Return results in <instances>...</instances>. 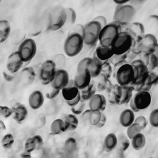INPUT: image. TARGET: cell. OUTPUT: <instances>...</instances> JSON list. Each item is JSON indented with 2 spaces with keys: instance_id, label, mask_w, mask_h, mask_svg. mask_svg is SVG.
<instances>
[{
  "instance_id": "cell-26",
  "label": "cell",
  "mask_w": 158,
  "mask_h": 158,
  "mask_svg": "<svg viewBox=\"0 0 158 158\" xmlns=\"http://www.w3.org/2000/svg\"><path fill=\"white\" fill-rule=\"evenodd\" d=\"M118 143L117 136L114 133H110L107 134L104 139L103 146L106 152H110L117 148Z\"/></svg>"
},
{
  "instance_id": "cell-39",
  "label": "cell",
  "mask_w": 158,
  "mask_h": 158,
  "mask_svg": "<svg viewBox=\"0 0 158 158\" xmlns=\"http://www.w3.org/2000/svg\"><path fill=\"white\" fill-rule=\"evenodd\" d=\"M14 143V138L11 133L6 134L1 139V144L6 149H10Z\"/></svg>"
},
{
  "instance_id": "cell-41",
  "label": "cell",
  "mask_w": 158,
  "mask_h": 158,
  "mask_svg": "<svg viewBox=\"0 0 158 158\" xmlns=\"http://www.w3.org/2000/svg\"><path fill=\"white\" fill-rule=\"evenodd\" d=\"M102 112L100 111H91L89 118V123L90 125L96 127L99 123Z\"/></svg>"
},
{
  "instance_id": "cell-31",
  "label": "cell",
  "mask_w": 158,
  "mask_h": 158,
  "mask_svg": "<svg viewBox=\"0 0 158 158\" xmlns=\"http://www.w3.org/2000/svg\"><path fill=\"white\" fill-rule=\"evenodd\" d=\"M146 143V137L141 132L135 135L131 139V145L136 151L141 150L145 146Z\"/></svg>"
},
{
  "instance_id": "cell-43",
  "label": "cell",
  "mask_w": 158,
  "mask_h": 158,
  "mask_svg": "<svg viewBox=\"0 0 158 158\" xmlns=\"http://www.w3.org/2000/svg\"><path fill=\"white\" fill-rule=\"evenodd\" d=\"M85 102L86 101H84L81 99V101L77 105L72 107L71 111H72V114H73L76 115L82 114V113L85 111V106H86Z\"/></svg>"
},
{
  "instance_id": "cell-37",
  "label": "cell",
  "mask_w": 158,
  "mask_h": 158,
  "mask_svg": "<svg viewBox=\"0 0 158 158\" xmlns=\"http://www.w3.org/2000/svg\"><path fill=\"white\" fill-rule=\"evenodd\" d=\"M128 58V52L126 54L117 55L114 54L111 59L109 60L110 64L114 67V68H118L123 64L127 63V60Z\"/></svg>"
},
{
  "instance_id": "cell-27",
  "label": "cell",
  "mask_w": 158,
  "mask_h": 158,
  "mask_svg": "<svg viewBox=\"0 0 158 158\" xmlns=\"http://www.w3.org/2000/svg\"><path fill=\"white\" fill-rule=\"evenodd\" d=\"M67 131V127L64 119L54 120L50 127V131L52 135H59Z\"/></svg>"
},
{
  "instance_id": "cell-40",
  "label": "cell",
  "mask_w": 158,
  "mask_h": 158,
  "mask_svg": "<svg viewBox=\"0 0 158 158\" xmlns=\"http://www.w3.org/2000/svg\"><path fill=\"white\" fill-rule=\"evenodd\" d=\"M141 131H142V130H141V127H139V125L138 124H137L136 123L134 122L130 126L127 127V135L130 139H131L135 135H136L138 133L141 132Z\"/></svg>"
},
{
  "instance_id": "cell-29",
  "label": "cell",
  "mask_w": 158,
  "mask_h": 158,
  "mask_svg": "<svg viewBox=\"0 0 158 158\" xmlns=\"http://www.w3.org/2000/svg\"><path fill=\"white\" fill-rule=\"evenodd\" d=\"M93 81L95 85L96 91H98V92L106 91L107 87L108 86L110 81V80L107 78L102 73H101L97 77L93 78Z\"/></svg>"
},
{
  "instance_id": "cell-45",
  "label": "cell",
  "mask_w": 158,
  "mask_h": 158,
  "mask_svg": "<svg viewBox=\"0 0 158 158\" xmlns=\"http://www.w3.org/2000/svg\"><path fill=\"white\" fill-rule=\"evenodd\" d=\"M113 73V69L112 65L110 64L109 62L104 64L102 65V71L101 73H102L107 78L110 79V77L112 76Z\"/></svg>"
},
{
  "instance_id": "cell-58",
  "label": "cell",
  "mask_w": 158,
  "mask_h": 158,
  "mask_svg": "<svg viewBox=\"0 0 158 158\" xmlns=\"http://www.w3.org/2000/svg\"><path fill=\"white\" fill-rule=\"evenodd\" d=\"M20 156L22 157H25V158H30L31 157V152H28V151H23L21 154H20Z\"/></svg>"
},
{
  "instance_id": "cell-15",
  "label": "cell",
  "mask_w": 158,
  "mask_h": 158,
  "mask_svg": "<svg viewBox=\"0 0 158 158\" xmlns=\"http://www.w3.org/2000/svg\"><path fill=\"white\" fill-rule=\"evenodd\" d=\"M123 30L131 35L134 42L139 41L146 34L144 25L139 22H133L125 28Z\"/></svg>"
},
{
  "instance_id": "cell-44",
  "label": "cell",
  "mask_w": 158,
  "mask_h": 158,
  "mask_svg": "<svg viewBox=\"0 0 158 158\" xmlns=\"http://www.w3.org/2000/svg\"><path fill=\"white\" fill-rule=\"evenodd\" d=\"M149 122L152 127L158 128V108L154 109L150 113L149 116Z\"/></svg>"
},
{
  "instance_id": "cell-54",
  "label": "cell",
  "mask_w": 158,
  "mask_h": 158,
  "mask_svg": "<svg viewBox=\"0 0 158 158\" xmlns=\"http://www.w3.org/2000/svg\"><path fill=\"white\" fill-rule=\"evenodd\" d=\"M107 122V117L106 115H105V114L104 113V112H102V115H101V118L99 122V123L97 125V126L96 127L98 128H101L102 127H103L105 125L106 123Z\"/></svg>"
},
{
  "instance_id": "cell-60",
  "label": "cell",
  "mask_w": 158,
  "mask_h": 158,
  "mask_svg": "<svg viewBox=\"0 0 158 158\" xmlns=\"http://www.w3.org/2000/svg\"><path fill=\"white\" fill-rule=\"evenodd\" d=\"M0 128L1 130H5L6 129V127L2 120H0Z\"/></svg>"
},
{
  "instance_id": "cell-5",
  "label": "cell",
  "mask_w": 158,
  "mask_h": 158,
  "mask_svg": "<svg viewBox=\"0 0 158 158\" xmlns=\"http://www.w3.org/2000/svg\"><path fill=\"white\" fill-rule=\"evenodd\" d=\"M83 38L85 44L88 46H94L99 41L101 31L102 28L101 25L97 21L92 20L84 25Z\"/></svg>"
},
{
  "instance_id": "cell-46",
  "label": "cell",
  "mask_w": 158,
  "mask_h": 158,
  "mask_svg": "<svg viewBox=\"0 0 158 158\" xmlns=\"http://www.w3.org/2000/svg\"><path fill=\"white\" fill-rule=\"evenodd\" d=\"M0 114L4 118H7L10 116H12V114H13L12 109L7 106L1 105L0 106Z\"/></svg>"
},
{
  "instance_id": "cell-11",
  "label": "cell",
  "mask_w": 158,
  "mask_h": 158,
  "mask_svg": "<svg viewBox=\"0 0 158 158\" xmlns=\"http://www.w3.org/2000/svg\"><path fill=\"white\" fill-rule=\"evenodd\" d=\"M17 51L24 62H31L37 52V46L35 41L31 38H25L19 44Z\"/></svg>"
},
{
  "instance_id": "cell-52",
  "label": "cell",
  "mask_w": 158,
  "mask_h": 158,
  "mask_svg": "<svg viewBox=\"0 0 158 158\" xmlns=\"http://www.w3.org/2000/svg\"><path fill=\"white\" fill-rule=\"evenodd\" d=\"M93 20L98 22L101 25V26H102V28L104 27L106 25H107V20H106V17H104V16H102V15L97 16V17H96L95 18H94Z\"/></svg>"
},
{
  "instance_id": "cell-48",
  "label": "cell",
  "mask_w": 158,
  "mask_h": 158,
  "mask_svg": "<svg viewBox=\"0 0 158 158\" xmlns=\"http://www.w3.org/2000/svg\"><path fill=\"white\" fill-rule=\"evenodd\" d=\"M17 73H12L9 72L7 69H6V70H4L2 72L3 77L5 79V80L9 82L14 81L17 78Z\"/></svg>"
},
{
  "instance_id": "cell-53",
  "label": "cell",
  "mask_w": 158,
  "mask_h": 158,
  "mask_svg": "<svg viewBox=\"0 0 158 158\" xmlns=\"http://www.w3.org/2000/svg\"><path fill=\"white\" fill-rule=\"evenodd\" d=\"M81 94L80 93L74 99H73L71 101H66V103L67 104L68 106H69L70 107L77 105L80 101H81Z\"/></svg>"
},
{
  "instance_id": "cell-24",
  "label": "cell",
  "mask_w": 158,
  "mask_h": 158,
  "mask_svg": "<svg viewBox=\"0 0 158 158\" xmlns=\"http://www.w3.org/2000/svg\"><path fill=\"white\" fill-rule=\"evenodd\" d=\"M135 120V112L131 109L123 110L119 116V123L125 128H127L133 124Z\"/></svg>"
},
{
  "instance_id": "cell-36",
  "label": "cell",
  "mask_w": 158,
  "mask_h": 158,
  "mask_svg": "<svg viewBox=\"0 0 158 158\" xmlns=\"http://www.w3.org/2000/svg\"><path fill=\"white\" fill-rule=\"evenodd\" d=\"M67 131H73L75 130L79 123V121L76 115L73 114H69L67 115L64 119Z\"/></svg>"
},
{
  "instance_id": "cell-1",
  "label": "cell",
  "mask_w": 158,
  "mask_h": 158,
  "mask_svg": "<svg viewBox=\"0 0 158 158\" xmlns=\"http://www.w3.org/2000/svg\"><path fill=\"white\" fill-rule=\"evenodd\" d=\"M46 29L55 31L60 29L67 22L66 9L60 5L52 7L47 13L46 19Z\"/></svg>"
},
{
  "instance_id": "cell-16",
  "label": "cell",
  "mask_w": 158,
  "mask_h": 158,
  "mask_svg": "<svg viewBox=\"0 0 158 158\" xmlns=\"http://www.w3.org/2000/svg\"><path fill=\"white\" fill-rule=\"evenodd\" d=\"M92 79L93 78L89 71L85 69L77 71L73 78V81L75 86L81 90L88 86L91 83Z\"/></svg>"
},
{
  "instance_id": "cell-7",
  "label": "cell",
  "mask_w": 158,
  "mask_h": 158,
  "mask_svg": "<svg viewBox=\"0 0 158 158\" xmlns=\"http://www.w3.org/2000/svg\"><path fill=\"white\" fill-rule=\"evenodd\" d=\"M130 64L133 65L136 76L135 80L131 85L133 86L135 91L138 92L141 86L146 81L149 73V70L141 59H135Z\"/></svg>"
},
{
  "instance_id": "cell-50",
  "label": "cell",
  "mask_w": 158,
  "mask_h": 158,
  "mask_svg": "<svg viewBox=\"0 0 158 158\" xmlns=\"http://www.w3.org/2000/svg\"><path fill=\"white\" fill-rule=\"evenodd\" d=\"M84 29H85L84 25H83L82 24H80V23L76 24L70 29L69 33H79L83 36L84 33Z\"/></svg>"
},
{
  "instance_id": "cell-9",
  "label": "cell",
  "mask_w": 158,
  "mask_h": 158,
  "mask_svg": "<svg viewBox=\"0 0 158 158\" xmlns=\"http://www.w3.org/2000/svg\"><path fill=\"white\" fill-rule=\"evenodd\" d=\"M152 102V96L149 91H138L133 94L129 102L130 107L135 112L148 109Z\"/></svg>"
},
{
  "instance_id": "cell-35",
  "label": "cell",
  "mask_w": 158,
  "mask_h": 158,
  "mask_svg": "<svg viewBox=\"0 0 158 158\" xmlns=\"http://www.w3.org/2000/svg\"><path fill=\"white\" fill-rule=\"evenodd\" d=\"M118 143H117V150L118 153H124L128 148L130 147V139L128 137L125 136L124 134H120L118 136Z\"/></svg>"
},
{
  "instance_id": "cell-33",
  "label": "cell",
  "mask_w": 158,
  "mask_h": 158,
  "mask_svg": "<svg viewBox=\"0 0 158 158\" xmlns=\"http://www.w3.org/2000/svg\"><path fill=\"white\" fill-rule=\"evenodd\" d=\"M81 94V99L84 101H89L96 93V88L95 85L92 80L91 83L86 88L80 90Z\"/></svg>"
},
{
  "instance_id": "cell-25",
  "label": "cell",
  "mask_w": 158,
  "mask_h": 158,
  "mask_svg": "<svg viewBox=\"0 0 158 158\" xmlns=\"http://www.w3.org/2000/svg\"><path fill=\"white\" fill-rule=\"evenodd\" d=\"M141 59L146 64L149 72L158 68V59L154 53H143Z\"/></svg>"
},
{
  "instance_id": "cell-59",
  "label": "cell",
  "mask_w": 158,
  "mask_h": 158,
  "mask_svg": "<svg viewBox=\"0 0 158 158\" xmlns=\"http://www.w3.org/2000/svg\"><path fill=\"white\" fill-rule=\"evenodd\" d=\"M153 53L155 54V55L156 56L157 59H158V43L156 44V45L155 46L154 48V51H153Z\"/></svg>"
},
{
  "instance_id": "cell-17",
  "label": "cell",
  "mask_w": 158,
  "mask_h": 158,
  "mask_svg": "<svg viewBox=\"0 0 158 158\" xmlns=\"http://www.w3.org/2000/svg\"><path fill=\"white\" fill-rule=\"evenodd\" d=\"M24 62L20 58L17 51L12 52L7 57L6 69L12 73H18L23 67Z\"/></svg>"
},
{
  "instance_id": "cell-28",
  "label": "cell",
  "mask_w": 158,
  "mask_h": 158,
  "mask_svg": "<svg viewBox=\"0 0 158 158\" xmlns=\"http://www.w3.org/2000/svg\"><path fill=\"white\" fill-rule=\"evenodd\" d=\"M61 93L64 99L66 102L75 98L80 93V91L75 86H72L64 88L61 90Z\"/></svg>"
},
{
  "instance_id": "cell-23",
  "label": "cell",
  "mask_w": 158,
  "mask_h": 158,
  "mask_svg": "<svg viewBox=\"0 0 158 158\" xmlns=\"http://www.w3.org/2000/svg\"><path fill=\"white\" fill-rule=\"evenodd\" d=\"M44 97L43 93L40 90H35L31 93L28 97V104L33 110L40 109L44 104Z\"/></svg>"
},
{
  "instance_id": "cell-10",
  "label": "cell",
  "mask_w": 158,
  "mask_h": 158,
  "mask_svg": "<svg viewBox=\"0 0 158 158\" xmlns=\"http://www.w3.org/2000/svg\"><path fill=\"white\" fill-rule=\"evenodd\" d=\"M57 65L54 60L48 59L41 65L38 73V78L43 85L51 84L57 71Z\"/></svg>"
},
{
  "instance_id": "cell-2",
  "label": "cell",
  "mask_w": 158,
  "mask_h": 158,
  "mask_svg": "<svg viewBox=\"0 0 158 158\" xmlns=\"http://www.w3.org/2000/svg\"><path fill=\"white\" fill-rule=\"evenodd\" d=\"M136 14L135 7L129 3L117 6L113 15V21L118 23L122 28L124 29L133 22L132 21L135 19Z\"/></svg>"
},
{
  "instance_id": "cell-12",
  "label": "cell",
  "mask_w": 158,
  "mask_h": 158,
  "mask_svg": "<svg viewBox=\"0 0 158 158\" xmlns=\"http://www.w3.org/2000/svg\"><path fill=\"white\" fill-rule=\"evenodd\" d=\"M102 64L98 59L93 57H86L82 59L78 64L77 71L83 69H88L93 78L99 75L102 71Z\"/></svg>"
},
{
  "instance_id": "cell-20",
  "label": "cell",
  "mask_w": 158,
  "mask_h": 158,
  "mask_svg": "<svg viewBox=\"0 0 158 158\" xmlns=\"http://www.w3.org/2000/svg\"><path fill=\"white\" fill-rule=\"evenodd\" d=\"M36 77L35 72L31 67H25L22 68L19 75V83L23 86L31 85L35 80Z\"/></svg>"
},
{
  "instance_id": "cell-56",
  "label": "cell",
  "mask_w": 158,
  "mask_h": 158,
  "mask_svg": "<svg viewBox=\"0 0 158 158\" xmlns=\"http://www.w3.org/2000/svg\"><path fill=\"white\" fill-rule=\"evenodd\" d=\"M130 1V0H113L114 2L115 3L117 6H121L128 4L129 3Z\"/></svg>"
},
{
  "instance_id": "cell-38",
  "label": "cell",
  "mask_w": 158,
  "mask_h": 158,
  "mask_svg": "<svg viewBox=\"0 0 158 158\" xmlns=\"http://www.w3.org/2000/svg\"><path fill=\"white\" fill-rule=\"evenodd\" d=\"M148 25L152 28V34L158 39V15L152 14L149 15L148 18Z\"/></svg>"
},
{
  "instance_id": "cell-21",
  "label": "cell",
  "mask_w": 158,
  "mask_h": 158,
  "mask_svg": "<svg viewBox=\"0 0 158 158\" xmlns=\"http://www.w3.org/2000/svg\"><path fill=\"white\" fill-rule=\"evenodd\" d=\"M43 145V139L40 135H35L34 136L28 137L24 144V150L30 152L38 150Z\"/></svg>"
},
{
  "instance_id": "cell-13",
  "label": "cell",
  "mask_w": 158,
  "mask_h": 158,
  "mask_svg": "<svg viewBox=\"0 0 158 158\" xmlns=\"http://www.w3.org/2000/svg\"><path fill=\"white\" fill-rule=\"evenodd\" d=\"M106 91L107 95V100L112 105H119L122 95V86L118 83L113 84L110 81Z\"/></svg>"
},
{
  "instance_id": "cell-22",
  "label": "cell",
  "mask_w": 158,
  "mask_h": 158,
  "mask_svg": "<svg viewBox=\"0 0 158 158\" xmlns=\"http://www.w3.org/2000/svg\"><path fill=\"white\" fill-rule=\"evenodd\" d=\"M13 119L18 123H22L28 116V109L27 107L22 103H16L12 107Z\"/></svg>"
},
{
  "instance_id": "cell-32",
  "label": "cell",
  "mask_w": 158,
  "mask_h": 158,
  "mask_svg": "<svg viewBox=\"0 0 158 158\" xmlns=\"http://www.w3.org/2000/svg\"><path fill=\"white\" fill-rule=\"evenodd\" d=\"M11 27L7 20H1L0 21V43H2L9 38L10 34Z\"/></svg>"
},
{
  "instance_id": "cell-34",
  "label": "cell",
  "mask_w": 158,
  "mask_h": 158,
  "mask_svg": "<svg viewBox=\"0 0 158 158\" xmlns=\"http://www.w3.org/2000/svg\"><path fill=\"white\" fill-rule=\"evenodd\" d=\"M78 150V143L74 137L70 136L67 138L64 144V151L67 154L75 153Z\"/></svg>"
},
{
  "instance_id": "cell-42",
  "label": "cell",
  "mask_w": 158,
  "mask_h": 158,
  "mask_svg": "<svg viewBox=\"0 0 158 158\" xmlns=\"http://www.w3.org/2000/svg\"><path fill=\"white\" fill-rule=\"evenodd\" d=\"M66 13H67V22L66 23L72 25L75 23L77 19V14L75 10L71 7H67Z\"/></svg>"
},
{
  "instance_id": "cell-18",
  "label": "cell",
  "mask_w": 158,
  "mask_h": 158,
  "mask_svg": "<svg viewBox=\"0 0 158 158\" xmlns=\"http://www.w3.org/2000/svg\"><path fill=\"white\" fill-rule=\"evenodd\" d=\"M114 54L111 47L99 45L96 48L93 57L98 59L103 65L109 62Z\"/></svg>"
},
{
  "instance_id": "cell-51",
  "label": "cell",
  "mask_w": 158,
  "mask_h": 158,
  "mask_svg": "<svg viewBox=\"0 0 158 158\" xmlns=\"http://www.w3.org/2000/svg\"><path fill=\"white\" fill-rule=\"evenodd\" d=\"M46 123V117L43 114H40L39 115L37 118H36V125L38 126V128H40L41 127H43Z\"/></svg>"
},
{
  "instance_id": "cell-8",
  "label": "cell",
  "mask_w": 158,
  "mask_h": 158,
  "mask_svg": "<svg viewBox=\"0 0 158 158\" xmlns=\"http://www.w3.org/2000/svg\"><path fill=\"white\" fill-rule=\"evenodd\" d=\"M135 72L133 65L125 63L117 68L115 73L117 83L120 86L131 85L135 80Z\"/></svg>"
},
{
  "instance_id": "cell-4",
  "label": "cell",
  "mask_w": 158,
  "mask_h": 158,
  "mask_svg": "<svg viewBox=\"0 0 158 158\" xmlns=\"http://www.w3.org/2000/svg\"><path fill=\"white\" fill-rule=\"evenodd\" d=\"M134 40L127 31L122 30L120 32L111 44V49L114 54L121 55L127 53L132 48Z\"/></svg>"
},
{
  "instance_id": "cell-47",
  "label": "cell",
  "mask_w": 158,
  "mask_h": 158,
  "mask_svg": "<svg viewBox=\"0 0 158 158\" xmlns=\"http://www.w3.org/2000/svg\"><path fill=\"white\" fill-rule=\"evenodd\" d=\"M134 122L138 124L142 130L146 128V127L148 125V120L143 115H139L136 117Z\"/></svg>"
},
{
  "instance_id": "cell-30",
  "label": "cell",
  "mask_w": 158,
  "mask_h": 158,
  "mask_svg": "<svg viewBox=\"0 0 158 158\" xmlns=\"http://www.w3.org/2000/svg\"><path fill=\"white\" fill-rule=\"evenodd\" d=\"M122 95L119 105H123L129 103L133 96V91H135L134 88L131 85L122 86Z\"/></svg>"
},
{
  "instance_id": "cell-55",
  "label": "cell",
  "mask_w": 158,
  "mask_h": 158,
  "mask_svg": "<svg viewBox=\"0 0 158 158\" xmlns=\"http://www.w3.org/2000/svg\"><path fill=\"white\" fill-rule=\"evenodd\" d=\"M91 109H87L85 110L83 113H82V115H81V118L83 121L85 122H89V115L91 114Z\"/></svg>"
},
{
  "instance_id": "cell-6",
  "label": "cell",
  "mask_w": 158,
  "mask_h": 158,
  "mask_svg": "<svg viewBox=\"0 0 158 158\" xmlns=\"http://www.w3.org/2000/svg\"><path fill=\"white\" fill-rule=\"evenodd\" d=\"M122 31V28L118 23L112 21L107 23L101 31L99 38V44L110 47L113 40Z\"/></svg>"
},
{
  "instance_id": "cell-49",
  "label": "cell",
  "mask_w": 158,
  "mask_h": 158,
  "mask_svg": "<svg viewBox=\"0 0 158 158\" xmlns=\"http://www.w3.org/2000/svg\"><path fill=\"white\" fill-rule=\"evenodd\" d=\"M61 90L56 89V88H54L51 87V89L48 92H46V97L47 99H55L60 93Z\"/></svg>"
},
{
  "instance_id": "cell-57",
  "label": "cell",
  "mask_w": 158,
  "mask_h": 158,
  "mask_svg": "<svg viewBox=\"0 0 158 158\" xmlns=\"http://www.w3.org/2000/svg\"><path fill=\"white\" fill-rule=\"evenodd\" d=\"M143 2H144V1H140V0H133V1H130L129 4H130L131 5H132L133 6H138V5H141Z\"/></svg>"
},
{
  "instance_id": "cell-19",
  "label": "cell",
  "mask_w": 158,
  "mask_h": 158,
  "mask_svg": "<svg viewBox=\"0 0 158 158\" xmlns=\"http://www.w3.org/2000/svg\"><path fill=\"white\" fill-rule=\"evenodd\" d=\"M89 108L92 111L104 112L107 106V98L102 94H95L89 100Z\"/></svg>"
},
{
  "instance_id": "cell-14",
  "label": "cell",
  "mask_w": 158,
  "mask_h": 158,
  "mask_svg": "<svg viewBox=\"0 0 158 158\" xmlns=\"http://www.w3.org/2000/svg\"><path fill=\"white\" fill-rule=\"evenodd\" d=\"M70 80L68 72L64 69H59L57 70L56 75L50 85L52 88L62 90L68 85Z\"/></svg>"
},
{
  "instance_id": "cell-3",
  "label": "cell",
  "mask_w": 158,
  "mask_h": 158,
  "mask_svg": "<svg viewBox=\"0 0 158 158\" xmlns=\"http://www.w3.org/2000/svg\"><path fill=\"white\" fill-rule=\"evenodd\" d=\"M84 44L82 35L76 33H69L64 44V52L69 57H75L82 51Z\"/></svg>"
}]
</instances>
